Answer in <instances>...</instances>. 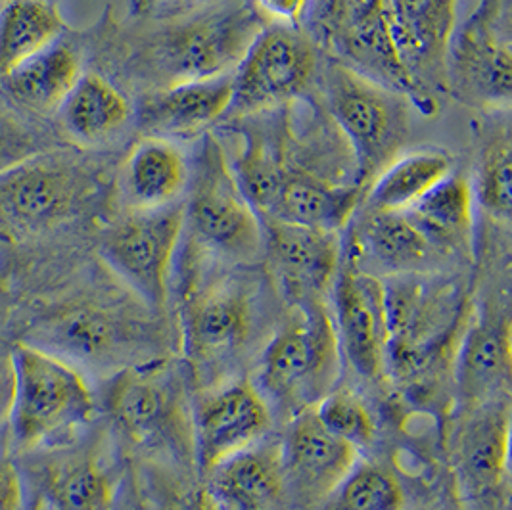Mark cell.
Returning a JSON list of instances; mask_svg holds the SVG:
<instances>
[{
	"instance_id": "31",
	"label": "cell",
	"mask_w": 512,
	"mask_h": 510,
	"mask_svg": "<svg viewBox=\"0 0 512 510\" xmlns=\"http://www.w3.org/2000/svg\"><path fill=\"white\" fill-rule=\"evenodd\" d=\"M66 20L54 0L0 4V81L29 58L62 39Z\"/></svg>"
},
{
	"instance_id": "16",
	"label": "cell",
	"mask_w": 512,
	"mask_h": 510,
	"mask_svg": "<svg viewBox=\"0 0 512 510\" xmlns=\"http://www.w3.org/2000/svg\"><path fill=\"white\" fill-rule=\"evenodd\" d=\"M392 35L407 73L415 106L424 114L438 108L447 91V52L457 22V0H388Z\"/></svg>"
},
{
	"instance_id": "13",
	"label": "cell",
	"mask_w": 512,
	"mask_h": 510,
	"mask_svg": "<svg viewBox=\"0 0 512 510\" xmlns=\"http://www.w3.org/2000/svg\"><path fill=\"white\" fill-rule=\"evenodd\" d=\"M192 461L204 478L211 468L269 436L273 411L252 380L206 388L190 407Z\"/></svg>"
},
{
	"instance_id": "30",
	"label": "cell",
	"mask_w": 512,
	"mask_h": 510,
	"mask_svg": "<svg viewBox=\"0 0 512 510\" xmlns=\"http://www.w3.org/2000/svg\"><path fill=\"white\" fill-rule=\"evenodd\" d=\"M64 129L83 144H100L117 135L131 117V104L100 73H83L58 110Z\"/></svg>"
},
{
	"instance_id": "11",
	"label": "cell",
	"mask_w": 512,
	"mask_h": 510,
	"mask_svg": "<svg viewBox=\"0 0 512 510\" xmlns=\"http://www.w3.org/2000/svg\"><path fill=\"white\" fill-rule=\"evenodd\" d=\"M261 27L254 12L234 8L158 33L148 48V64L163 87L234 71Z\"/></svg>"
},
{
	"instance_id": "27",
	"label": "cell",
	"mask_w": 512,
	"mask_h": 510,
	"mask_svg": "<svg viewBox=\"0 0 512 510\" xmlns=\"http://www.w3.org/2000/svg\"><path fill=\"white\" fill-rule=\"evenodd\" d=\"M363 190L357 185H336L311 175H292L284 179L271 209L261 215L307 229L340 232L357 213Z\"/></svg>"
},
{
	"instance_id": "32",
	"label": "cell",
	"mask_w": 512,
	"mask_h": 510,
	"mask_svg": "<svg viewBox=\"0 0 512 510\" xmlns=\"http://www.w3.org/2000/svg\"><path fill=\"white\" fill-rule=\"evenodd\" d=\"M442 150H413L388 163L363 192L365 208L403 211L453 171Z\"/></svg>"
},
{
	"instance_id": "4",
	"label": "cell",
	"mask_w": 512,
	"mask_h": 510,
	"mask_svg": "<svg viewBox=\"0 0 512 510\" xmlns=\"http://www.w3.org/2000/svg\"><path fill=\"white\" fill-rule=\"evenodd\" d=\"M104 407L117 432L135 447L192 461V405L179 372L165 361L117 372L106 386Z\"/></svg>"
},
{
	"instance_id": "25",
	"label": "cell",
	"mask_w": 512,
	"mask_h": 510,
	"mask_svg": "<svg viewBox=\"0 0 512 510\" xmlns=\"http://www.w3.org/2000/svg\"><path fill=\"white\" fill-rule=\"evenodd\" d=\"M234 75L219 73L181 81L142 100L140 123L152 137H192L206 131L233 108Z\"/></svg>"
},
{
	"instance_id": "39",
	"label": "cell",
	"mask_w": 512,
	"mask_h": 510,
	"mask_svg": "<svg viewBox=\"0 0 512 510\" xmlns=\"http://www.w3.org/2000/svg\"><path fill=\"white\" fill-rule=\"evenodd\" d=\"M14 397V348L0 342V428L8 424Z\"/></svg>"
},
{
	"instance_id": "26",
	"label": "cell",
	"mask_w": 512,
	"mask_h": 510,
	"mask_svg": "<svg viewBox=\"0 0 512 510\" xmlns=\"http://www.w3.org/2000/svg\"><path fill=\"white\" fill-rule=\"evenodd\" d=\"M190 165L185 152L163 137L139 140L121 169V194L129 211L179 202L187 190Z\"/></svg>"
},
{
	"instance_id": "3",
	"label": "cell",
	"mask_w": 512,
	"mask_h": 510,
	"mask_svg": "<svg viewBox=\"0 0 512 510\" xmlns=\"http://www.w3.org/2000/svg\"><path fill=\"white\" fill-rule=\"evenodd\" d=\"M415 275L394 277L386 284L390 317L388 376L420 386L453 363V353L463 334L470 307L453 288L428 286Z\"/></svg>"
},
{
	"instance_id": "1",
	"label": "cell",
	"mask_w": 512,
	"mask_h": 510,
	"mask_svg": "<svg viewBox=\"0 0 512 510\" xmlns=\"http://www.w3.org/2000/svg\"><path fill=\"white\" fill-rule=\"evenodd\" d=\"M342 353L326 303L292 305L257 365V390L273 413L296 417L313 409L342 372Z\"/></svg>"
},
{
	"instance_id": "15",
	"label": "cell",
	"mask_w": 512,
	"mask_h": 510,
	"mask_svg": "<svg viewBox=\"0 0 512 510\" xmlns=\"http://www.w3.org/2000/svg\"><path fill=\"white\" fill-rule=\"evenodd\" d=\"M509 445L511 411L505 397L465 407L451 432V466L470 501L507 509Z\"/></svg>"
},
{
	"instance_id": "12",
	"label": "cell",
	"mask_w": 512,
	"mask_h": 510,
	"mask_svg": "<svg viewBox=\"0 0 512 510\" xmlns=\"http://www.w3.org/2000/svg\"><path fill=\"white\" fill-rule=\"evenodd\" d=\"M332 323L342 361L363 380L382 384L388 376L390 317L386 282L342 257L332 292Z\"/></svg>"
},
{
	"instance_id": "33",
	"label": "cell",
	"mask_w": 512,
	"mask_h": 510,
	"mask_svg": "<svg viewBox=\"0 0 512 510\" xmlns=\"http://www.w3.org/2000/svg\"><path fill=\"white\" fill-rule=\"evenodd\" d=\"M511 131L507 125L489 129L484 139L476 179L472 186L474 202L488 213L491 219L507 223L511 219Z\"/></svg>"
},
{
	"instance_id": "7",
	"label": "cell",
	"mask_w": 512,
	"mask_h": 510,
	"mask_svg": "<svg viewBox=\"0 0 512 510\" xmlns=\"http://www.w3.org/2000/svg\"><path fill=\"white\" fill-rule=\"evenodd\" d=\"M185 232V204L129 211L100 242L106 265L140 302L163 311L169 302V280Z\"/></svg>"
},
{
	"instance_id": "14",
	"label": "cell",
	"mask_w": 512,
	"mask_h": 510,
	"mask_svg": "<svg viewBox=\"0 0 512 510\" xmlns=\"http://www.w3.org/2000/svg\"><path fill=\"white\" fill-rule=\"evenodd\" d=\"M315 66V50L294 27L259 29L234 68L231 110L254 116L277 108L309 87Z\"/></svg>"
},
{
	"instance_id": "40",
	"label": "cell",
	"mask_w": 512,
	"mask_h": 510,
	"mask_svg": "<svg viewBox=\"0 0 512 510\" xmlns=\"http://www.w3.org/2000/svg\"><path fill=\"white\" fill-rule=\"evenodd\" d=\"M257 8L279 25L298 24L307 12L309 0H256Z\"/></svg>"
},
{
	"instance_id": "29",
	"label": "cell",
	"mask_w": 512,
	"mask_h": 510,
	"mask_svg": "<svg viewBox=\"0 0 512 510\" xmlns=\"http://www.w3.org/2000/svg\"><path fill=\"white\" fill-rule=\"evenodd\" d=\"M403 213L440 254H465L470 248L474 196L463 175H447Z\"/></svg>"
},
{
	"instance_id": "24",
	"label": "cell",
	"mask_w": 512,
	"mask_h": 510,
	"mask_svg": "<svg viewBox=\"0 0 512 510\" xmlns=\"http://www.w3.org/2000/svg\"><path fill=\"white\" fill-rule=\"evenodd\" d=\"M24 482L25 510L117 509L116 476L87 453L43 459L24 472Z\"/></svg>"
},
{
	"instance_id": "20",
	"label": "cell",
	"mask_w": 512,
	"mask_h": 510,
	"mask_svg": "<svg viewBox=\"0 0 512 510\" xmlns=\"http://www.w3.org/2000/svg\"><path fill=\"white\" fill-rule=\"evenodd\" d=\"M280 443L298 510L317 509L359 463V451L328 432L313 409L290 418Z\"/></svg>"
},
{
	"instance_id": "36",
	"label": "cell",
	"mask_w": 512,
	"mask_h": 510,
	"mask_svg": "<svg viewBox=\"0 0 512 510\" xmlns=\"http://www.w3.org/2000/svg\"><path fill=\"white\" fill-rule=\"evenodd\" d=\"M142 493V510H217L206 487L188 486L160 464L144 468Z\"/></svg>"
},
{
	"instance_id": "17",
	"label": "cell",
	"mask_w": 512,
	"mask_h": 510,
	"mask_svg": "<svg viewBox=\"0 0 512 510\" xmlns=\"http://www.w3.org/2000/svg\"><path fill=\"white\" fill-rule=\"evenodd\" d=\"M325 33L340 56L336 62L405 94L415 106V91L394 43L388 0H328Z\"/></svg>"
},
{
	"instance_id": "22",
	"label": "cell",
	"mask_w": 512,
	"mask_h": 510,
	"mask_svg": "<svg viewBox=\"0 0 512 510\" xmlns=\"http://www.w3.org/2000/svg\"><path fill=\"white\" fill-rule=\"evenodd\" d=\"M217 510H298L279 438H263L202 478Z\"/></svg>"
},
{
	"instance_id": "18",
	"label": "cell",
	"mask_w": 512,
	"mask_h": 510,
	"mask_svg": "<svg viewBox=\"0 0 512 510\" xmlns=\"http://www.w3.org/2000/svg\"><path fill=\"white\" fill-rule=\"evenodd\" d=\"M140 326L100 303H68L39 321L27 344L52 351L73 365L114 363L139 348L144 338Z\"/></svg>"
},
{
	"instance_id": "9",
	"label": "cell",
	"mask_w": 512,
	"mask_h": 510,
	"mask_svg": "<svg viewBox=\"0 0 512 510\" xmlns=\"http://www.w3.org/2000/svg\"><path fill=\"white\" fill-rule=\"evenodd\" d=\"M89 175L68 158L39 152L0 171V238L47 231L75 213L89 194Z\"/></svg>"
},
{
	"instance_id": "37",
	"label": "cell",
	"mask_w": 512,
	"mask_h": 510,
	"mask_svg": "<svg viewBox=\"0 0 512 510\" xmlns=\"http://www.w3.org/2000/svg\"><path fill=\"white\" fill-rule=\"evenodd\" d=\"M39 152V139L31 127L6 110H0V171Z\"/></svg>"
},
{
	"instance_id": "6",
	"label": "cell",
	"mask_w": 512,
	"mask_h": 510,
	"mask_svg": "<svg viewBox=\"0 0 512 510\" xmlns=\"http://www.w3.org/2000/svg\"><path fill=\"white\" fill-rule=\"evenodd\" d=\"M190 198L185 225L196 244L210 254L248 261L263 248V225L236 181L233 165L221 144L208 135L202 140L188 175Z\"/></svg>"
},
{
	"instance_id": "34",
	"label": "cell",
	"mask_w": 512,
	"mask_h": 510,
	"mask_svg": "<svg viewBox=\"0 0 512 510\" xmlns=\"http://www.w3.org/2000/svg\"><path fill=\"white\" fill-rule=\"evenodd\" d=\"M321 505L326 510H405V491L390 470L357 463Z\"/></svg>"
},
{
	"instance_id": "10",
	"label": "cell",
	"mask_w": 512,
	"mask_h": 510,
	"mask_svg": "<svg viewBox=\"0 0 512 510\" xmlns=\"http://www.w3.org/2000/svg\"><path fill=\"white\" fill-rule=\"evenodd\" d=\"M256 307L242 284L223 282L188 290L181 311V344L188 367L204 390L225 382L223 372L248 348Z\"/></svg>"
},
{
	"instance_id": "8",
	"label": "cell",
	"mask_w": 512,
	"mask_h": 510,
	"mask_svg": "<svg viewBox=\"0 0 512 510\" xmlns=\"http://www.w3.org/2000/svg\"><path fill=\"white\" fill-rule=\"evenodd\" d=\"M447 91L491 112L509 110L512 98L511 22L505 0H484L451 37Z\"/></svg>"
},
{
	"instance_id": "2",
	"label": "cell",
	"mask_w": 512,
	"mask_h": 510,
	"mask_svg": "<svg viewBox=\"0 0 512 510\" xmlns=\"http://www.w3.org/2000/svg\"><path fill=\"white\" fill-rule=\"evenodd\" d=\"M93 390L68 359L22 342L14 346V397L8 417L10 445L31 453L87 426L94 417Z\"/></svg>"
},
{
	"instance_id": "28",
	"label": "cell",
	"mask_w": 512,
	"mask_h": 510,
	"mask_svg": "<svg viewBox=\"0 0 512 510\" xmlns=\"http://www.w3.org/2000/svg\"><path fill=\"white\" fill-rule=\"evenodd\" d=\"M83 75L77 48L58 39L0 81L6 96L31 114L58 112Z\"/></svg>"
},
{
	"instance_id": "5",
	"label": "cell",
	"mask_w": 512,
	"mask_h": 510,
	"mask_svg": "<svg viewBox=\"0 0 512 510\" xmlns=\"http://www.w3.org/2000/svg\"><path fill=\"white\" fill-rule=\"evenodd\" d=\"M325 81L328 110L355 160V185L365 190L407 142L411 100L336 60Z\"/></svg>"
},
{
	"instance_id": "38",
	"label": "cell",
	"mask_w": 512,
	"mask_h": 510,
	"mask_svg": "<svg viewBox=\"0 0 512 510\" xmlns=\"http://www.w3.org/2000/svg\"><path fill=\"white\" fill-rule=\"evenodd\" d=\"M0 510H25L24 472L6 451H0Z\"/></svg>"
},
{
	"instance_id": "23",
	"label": "cell",
	"mask_w": 512,
	"mask_h": 510,
	"mask_svg": "<svg viewBox=\"0 0 512 510\" xmlns=\"http://www.w3.org/2000/svg\"><path fill=\"white\" fill-rule=\"evenodd\" d=\"M440 255L403 211L384 209H365L355 219L350 242L344 246V259L374 277L420 275Z\"/></svg>"
},
{
	"instance_id": "19",
	"label": "cell",
	"mask_w": 512,
	"mask_h": 510,
	"mask_svg": "<svg viewBox=\"0 0 512 510\" xmlns=\"http://www.w3.org/2000/svg\"><path fill=\"white\" fill-rule=\"evenodd\" d=\"M263 248L290 305L326 303L342 265L340 232L261 219Z\"/></svg>"
},
{
	"instance_id": "35",
	"label": "cell",
	"mask_w": 512,
	"mask_h": 510,
	"mask_svg": "<svg viewBox=\"0 0 512 510\" xmlns=\"http://www.w3.org/2000/svg\"><path fill=\"white\" fill-rule=\"evenodd\" d=\"M328 432L350 443L357 451L371 445L376 436V418L369 403L348 386H336L313 407Z\"/></svg>"
},
{
	"instance_id": "21",
	"label": "cell",
	"mask_w": 512,
	"mask_h": 510,
	"mask_svg": "<svg viewBox=\"0 0 512 510\" xmlns=\"http://www.w3.org/2000/svg\"><path fill=\"white\" fill-rule=\"evenodd\" d=\"M511 355L509 313L497 307L472 309L451 363L455 392L465 407L507 397Z\"/></svg>"
}]
</instances>
